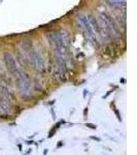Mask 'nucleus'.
Segmentation results:
<instances>
[{"label": "nucleus", "mask_w": 137, "mask_h": 155, "mask_svg": "<svg viewBox=\"0 0 137 155\" xmlns=\"http://www.w3.org/2000/svg\"><path fill=\"white\" fill-rule=\"evenodd\" d=\"M46 38L54 49L56 50H68L69 49V36L65 31H60V32H49L46 34Z\"/></svg>", "instance_id": "1"}, {"label": "nucleus", "mask_w": 137, "mask_h": 155, "mask_svg": "<svg viewBox=\"0 0 137 155\" xmlns=\"http://www.w3.org/2000/svg\"><path fill=\"white\" fill-rule=\"evenodd\" d=\"M78 22L79 28H81V31L84 32V36H86L93 45L98 46L99 42H98V38H97V34L95 33L93 27H92L91 23H90L88 17L84 16V15H81V16H78Z\"/></svg>", "instance_id": "2"}, {"label": "nucleus", "mask_w": 137, "mask_h": 155, "mask_svg": "<svg viewBox=\"0 0 137 155\" xmlns=\"http://www.w3.org/2000/svg\"><path fill=\"white\" fill-rule=\"evenodd\" d=\"M14 76L17 78V84H18L21 94L24 96H29L31 93V84H30L29 79L20 71Z\"/></svg>", "instance_id": "3"}, {"label": "nucleus", "mask_w": 137, "mask_h": 155, "mask_svg": "<svg viewBox=\"0 0 137 155\" xmlns=\"http://www.w3.org/2000/svg\"><path fill=\"white\" fill-rule=\"evenodd\" d=\"M29 59L36 71L40 72L44 71V69H46V63H44V60L41 57L40 54L37 53L36 51H31L29 53Z\"/></svg>", "instance_id": "4"}, {"label": "nucleus", "mask_w": 137, "mask_h": 155, "mask_svg": "<svg viewBox=\"0 0 137 155\" xmlns=\"http://www.w3.org/2000/svg\"><path fill=\"white\" fill-rule=\"evenodd\" d=\"M3 58H4V62H5L7 69H8L11 74H16L17 72L19 71V67H18V64H17L14 55L11 53H4Z\"/></svg>", "instance_id": "5"}, {"label": "nucleus", "mask_w": 137, "mask_h": 155, "mask_svg": "<svg viewBox=\"0 0 137 155\" xmlns=\"http://www.w3.org/2000/svg\"><path fill=\"white\" fill-rule=\"evenodd\" d=\"M107 2L111 6L118 9L126 8V0H107Z\"/></svg>", "instance_id": "6"}, {"label": "nucleus", "mask_w": 137, "mask_h": 155, "mask_svg": "<svg viewBox=\"0 0 137 155\" xmlns=\"http://www.w3.org/2000/svg\"><path fill=\"white\" fill-rule=\"evenodd\" d=\"M91 139H93V140H96V141H100V139L99 137H91Z\"/></svg>", "instance_id": "7"}, {"label": "nucleus", "mask_w": 137, "mask_h": 155, "mask_svg": "<svg viewBox=\"0 0 137 155\" xmlns=\"http://www.w3.org/2000/svg\"><path fill=\"white\" fill-rule=\"evenodd\" d=\"M87 126H89V127H91V128H96V126H94V125H92V124H87Z\"/></svg>", "instance_id": "8"}]
</instances>
